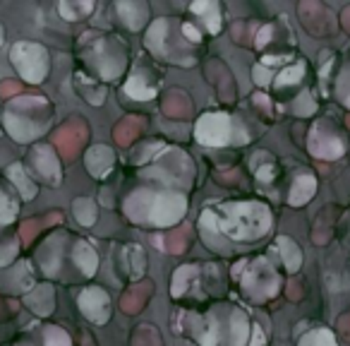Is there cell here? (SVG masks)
I'll return each instance as SVG.
<instances>
[{"label":"cell","instance_id":"cell-5","mask_svg":"<svg viewBox=\"0 0 350 346\" xmlns=\"http://www.w3.org/2000/svg\"><path fill=\"white\" fill-rule=\"evenodd\" d=\"M278 248H281V258H283V264H286L288 272H297L302 264V253L297 248V243L288 236H278Z\"/></svg>","mask_w":350,"mask_h":346},{"label":"cell","instance_id":"cell-19","mask_svg":"<svg viewBox=\"0 0 350 346\" xmlns=\"http://www.w3.org/2000/svg\"><path fill=\"white\" fill-rule=\"evenodd\" d=\"M3 39H5V32H3V25H0V46H3Z\"/></svg>","mask_w":350,"mask_h":346},{"label":"cell","instance_id":"cell-18","mask_svg":"<svg viewBox=\"0 0 350 346\" xmlns=\"http://www.w3.org/2000/svg\"><path fill=\"white\" fill-rule=\"evenodd\" d=\"M271 32H273L271 27H264V29H262V34L257 36V46H267V44H269V41H267V36L271 34Z\"/></svg>","mask_w":350,"mask_h":346},{"label":"cell","instance_id":"cell-1","mask_svg":"<svg viewBox=\"0 0 350 346\" xmlns=\"http://www.w3.org/2000/svg\"><path fill=\"white\" fill-rule=\"evenodd\" d=\"M12 63L27 82H44L49 75V53L44 46L17 44L12 49Z\"/></svg>","mask_w":350,"mask_h":346},{"label":"cell","instance_id":"cell-13","mask_svg":"<svg viewBox=\"0 0 350 346\" xmlns=\"http://www.w3.org/2000/svg\"><path fill=\"white\" fill-rule=\"evenodd\" d=\"M302 73H305V65L302 63H297L295 68H288L286 73L278 77V87H281V84H295L297 79L302 77Z\"/></svg>","mask_w":350,"mask_h":346},{"label":"cell","instance_id":"cell-11","mask_svg":"<svg viewBox=\"0 0 350 346\" xmlns=\"http://www.w3.org/2000/svg\"><path fill=\"white\" fill-rule=\"evenodd\" d=\"M300 346H336V339L329 330H314L302 336Z\"/></svg>","mask_w":350,"mask_h":346},{"label":"cell","instance_id":"cell-6","mask_svg":"<svg viewBox=\"0 0 350 346\" xmlns=\"http://www.w3.org/2000/svg\"><path fill=\"white\" fill-rule=\"evenodd\" d=\"M8 176H10V181L15 183L17 190L22 193V197H25V200H34V195H36V186L29 181V178H27L25 169H22L20 164H12L10 169H8Z\"/></svg>","mask_w":350,"mask_h":346},{"label":"cell","instance_id":"cell-15","mask_svg":"<svg viewBox=\"0 0 350 346\" xmlns=\"http://www.w3.org/2000/svg\"><path fill=\"white\" fill-rule=\"evenodd\" d=\"M254 77H257V84H262V87L271 82V73H264L262 65H257V68H254Z\"/></svg>","mask_w":350,"mask_h":346},{"label":"cell","instance_id":"cell-17","mask_svg":"<svg viewBox=\"0 0 350 346\" xmlns=\"http://www.w3.org/2000/svg\"><path fill=\"white\" fill-rule=\"evenodd\" d=\"M254 339L252 341H250V346H264V341H267V339H264V332H262V327H257V325H254Z\"/></svg>","mask_w":350,"mask_h":346},{"label":"cell","instance_id":"cell-16","mask_svg":"<svg viewBox=\"0 0 350 346\" xmlns=\"http://www.w3.org/2000/svg\"><path fill=\"white\" fill-rule=\"evenodd\" d=\"M183 34H185V36H187V39H190V41H195V44H197V41L202 39V34H200V32H197V29H195V27H192V25H183Z\"/></svg>","mask_w":350,"mask_h":346},{"label":"cell","instance_id":"cell-3","mask_svg":"<svg viewBox=\"0 0 350 346\" xmlns=\"http://www.w3.org/2000/svg\"><path fill=\"white\" fill-rule=\"evenodd\" d=\"M79 310L92 322H106L111 315V298L103 288H84V293L79 296Z\"/></svg>","mask_w":350,"mask_h":346},{"label":"cell","instance_id":"cell-20","mask_svg":"<svg viewBox=\"0 0 350 346\" xmlns=\"http://www.w3.org/2000/svg\"><path fill=\"white\" fill-rule=\"evenodd\" d=\"M343 101H345V106H348V108H350V94H348V97H345V99H343Z\"/></svg>","mask_w":350,"mask_h":346},{"label":"cell","instance_id":"cell-10","mask_svg":"<svg viewBox=\"0 0 350 346\" xmlns=\"http://www.w3.org/2000/svg\"><path fill=\"white\" fill-rule=\"evenodd\" d=\"M75 260H77V264L84 269V274H87V277H92L94 269H96L98 260H96V253H94V250L84 243V240H79V243L75 245Z\"/></svg>","mask_w":350,"mask_h":346},{"label":"cell","instance_id":"cell-4","mask_svg":"<svg viewBox=\"0 0 350 346\" xmlns=\"http://www.w3.org/2000/svg\"><path fill=\"white\" fill-rule=\"evenodd\" d=\"M317 193V178L312 173H297L295 181L291 186V195H288V202L293 207H300L305 202H310Z\"/></svg>","mask_w":350,"mask_h":346},{"label":"cell","instance_id":"cell-14","mask_svg":"<svg viewBox=\"0 0 350 346\" xmlns=\"http://www.w3.org/2000/svg\"><path fill=\"white\" fill-rule=\"evenodd\" d=\"M49 339H51V344H53V346H70L68 334H65V332H60L58 327H51Z\"/></svg>","mask_w":350,"mask_h":346},{"label":"cell","instance_id":"cell-12","mask_svg":"<svg viewBox=\"0 0 350 346\" xmlns=\"http://www.w3.org/2000/svg\"><path fill=\"white\" fill-rule=\"evenodd\" d=\"M75 217L82 226H92L96 221V210L89 200H75Z\"/></svg>","mask_w":350,"mask_h":346},{"label":"cell","instance_id":"cell-9","mask_svg":"<svg viewBox=\"0 0 350 346\" xmlns=\"http://www.w3.org/2000/svg\"><path fill=\"white\" fill-rule=\"evenodd\" d=\"M192 12H195V15H204L206 29H209L211 34H216V32L221 29V15H219V8H216L214 3H195V5H192Z\"/></svg>","mask_w":350,"mask_h":346},{"label":"cell","instance_id":"cell-8","mask_svg":"<svg viewBox=\"0 0 350 346\" xmlns=\"http://www.w3.org/2000/svg\"><path fill=\"white\" fill-rule=\"evenodd\" d=\"M146 12H149V8H144V10L137 12L135 3H120V5H118V15H122V20L127 22L130 29H142V27H144Z\"/></svg>","mask_w":350,"mask_h":346},{"label":"cell","instance_id":"cell-2","mask_svg":"<svg viewBox=\"0 0 350 346\" xmlns=\"http://www.w3.org/2000/svg\"><path fill=\"white\" fill-rule=\"evenodd\" d=\"M233 135V123L226 113H206L197 123V142L206 147L228 145Z\"/></svg>","mask_w":350,"mask_h":346},{"label":"cell","instance_id":"cell-7","mask_svg":"<svg viewBox=\"0 0 350 346\" xmlns=\"http://www.w3.org/2000/svg\"><path fill=\"white\" fill-rule=\"evenodd\" d=\"M125 92L130 94L132 99H142V101H146V99L154 97L156 87L146 84V75H144V73H135V75L130 77V82L125 84Z\"/></svg>","mask_w":350,"mask_h":346}]
</instances>
